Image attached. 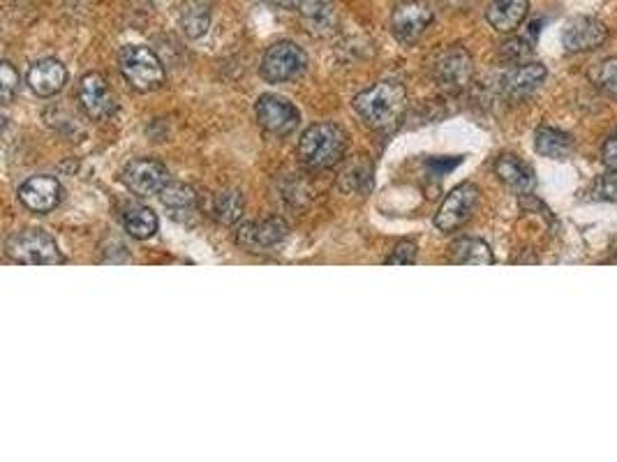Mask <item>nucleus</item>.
I'll list each match as a JSON object with an SVG mask.
<instances>
[{
    "mask_svg": "<svg viewBox=\"0 0 617 462\" xmlns=\"http://www.w3.org/2000/svg\"><path fill=\"white\" fill-rule=\"evenodd\" d=\"M481 199V190L474 183H463L449 192L435 213V227L440 231H456L472 218Z\"/></svg>",
    "mask_w": 617,
    "mask_h": 462,
    "instance_id": "obj_6",
    "label": "nucleus"
},
{
    "mask_svg": "<svg viewBox=\"0 0 617 462\" xmlns=\"http://www.w3.org/2000/svg\"><path fill=\"white\" fill-rule=\"evenodd\" d=\"M495 174L504 185H509L511 190L518 192V195H530V192L537 188V176H534V169L523 162L516 155H500L495 160Z\"/></svg>",
    "mask_w": 617,
    "mask_h": 462,
    "instance_id": "obj_18",
    "label": "nucleus"
},
{
    "mask_svg": "<svg viewBox=\"0 0 617 462\" xmlns=\"http://www.w3.org/2000/svg\"><path fill=\"white\" fill-rule=\"evenodd\" d=\"M289 234L287 222L282 218H269L262 222H245L236 231V241L248 252H266L285 241Z\"/></svg>",
    "mask_w": 617,
    "mask_h": 462,
    "instance_id": "obj_12",
    "label": "nucleus"
},
{
    "mask_svg": "<svg viewBox=\"0 0 617 462\" xmlns=\"http://www.w3.org/2000/svg\"><path fill=\"white\" fill-rule=\"evenodd\" d=\"M407 107V88L400 81H379L354 98L356 114L373 130L396 125Z\"/></svg>",
    "mask_w": 617,
    "mask_h": 462,
    "instance_id": "obj_1",
    "label": "nucleus"
},
{
    "mask_svg": "<svg viewBox=\"0 0 617 462\" xmlns=\"http://www.w3.org/2000/svg\"><path fill=\"white\" fill-rule=\"evenodd\" d=\"M308 56L294 42H275L273 47L266 49L262 61V74L271 84H282V81L296 79L306 70Z\"/></svg>",
    "mask_w": 617,
    "mask_h": 462,
    "instance_id": "obj_5",
    "label": "nucleus"
},
{
    "mask_svg": "<svg viewBox=\"0 0 617 462\" xmlns=\"http://www.w3.org/2000/svg\"><path fill=\"white\" fill-rule=\"evenodd\" d=\"M158 225V215L146 206L130 208V211L125 213V231H128L132 238H139V241L151 238L155 231H158Z\"/></svg>",
    "mask_w": 617,
    "mask_h": 462,
    "instance_id": "obj_25",
    "label": "nucleus"
},
{
    "mask_svg": "<svg viewBox=\"0 0 617 462\" xmlns=\"http://www.w3.org/2000/svg\"><path fill=\"white\" fill-rule=\"evenodd\" d=\"M430 24H433V10L423 0H405L391 14V33L403 44L419 40Z\"/></svg>",
    "mask_w": 617,
    "mask_h": 462,
    "instance_id": "obj_10",
    "label": "nucleus"
},
{
    "mask_svg": "<svg viewBox=\"0 0 617 462\" xmlns=\"http://www.w3.org/2000/svg\"><path fill=\"white\" fill-rule=\"evenodd\" d=\"M213 14V0H185L181 10V26L183 33L190 40H199L208 33Z\"/></svg>",
    "mask_w": 617,
    "mask_h": 462,
    "instance_id": "obj_23",
    "label": "nucleus"
},
{
    "mask_svg": "<svg viewBox=\"0 0 617 462\" xmlns=\"http://www.w3.org/2000/svg\"><path fill=\"white\" fill-rule=\"evenodd\" d=\"M255 114L259 125H262L266 132L278 134V137L292 134L301 123L299 109H296L287 98H280V95L275 93H266L257 100Z\"/></svg>",
    "mask_w": 617,
    "mask_h": 462,
    "instance_id": "obj_8",
    "label": "nucleus"
},
{
    "mask_svg": "<svg viewBox=\"0 0 617 462\" xmlns=\"http://www.w3.org/2000/svg\"><path fill=\"white\" fill-rule=\"evenodd\" d=\"M5 252L12 262L24 266H56L65 264L58 243L42 229H24L7 238Z\"/></svg>",
    "mask_w": 617,
    "mask_h": 462,
    "instance_id": "obj_3",
    "label": "nucleus"
},
{
    "mask_svg": "<svg viewBox=\"0 0 617 462\" xmlns=\"http://www.w3.org/2000/svg\"><path fill=\"white\" fill-rule=\"evenodd\" d=\"M608 40V28L604 21L594 17H578L564 26L562 44L569 54H587L599 49Z\"/></svg>",
    "mask_w": 617,
    "mask_h": 462,
    "instance_id": "obj_11",
    "label": "nucleus"
},
{
    "mask_svg": "<svg viewBox=\"0 0 617 462\" xmlns=\"http://www.w3.org/2000/svg\"><path fill=\"white\" fill-rule=\"evenodd\" d=\"M449 262L458 266H490L495 264V257L481 238H458L449 248Z\"/></svg>",
    "mask_w": 617,
    "mask_h": 462,
    "instance_id": "obj_21",
    "label": "nucleus"
},
{
    "mask_svg": "<svg viewBox=\"0 0 617 462\" xmlns=\"http://www.w3.org/2000/svg\"><path fill=\"white\" fill-rule=\"evenodd\" d=\"M546 65L544 63H518L514 70H509L502 79V93L509 100H525L537 88L544 84L546 79Z\"/></svg>",
    "mask_w": 617,
    "mask_h": 462,
    "instance_id": "obj_15",
    "label": "nucleus"
},
{
    "mask_svg": "<svg viewBox=\"0 0 617 462\" xmlns=\"http://www.w3.org/2000/svg\"><path fill=\"white\" fill-rule=\"evenodd\" d=\"M266 3L273 7H280V10H296L301 0H266Z\"/></svg>",
    "mask_w": 617,
    "mask_h": 462,
    "instance_id": "obj_32",
    "label": "nucleus"
},
{
    "mask_svg": "<svg viewBox=\"0 0 617 462\" xmlns=\"http://www.w3.org/2000/svg\"><path fill=\"white\" fill-rule=\"evenodd\" d=\"M534 148H537V153L544 155V158L564 160L574 151V139H571L569 132L544 125V128H539L537 134H534Z\"/></svg>",
    "mask_w": 617,
    "mask_h": 462,
    "instance_id": "obj_22",
    "label": "nucleus"
},
{
    "mask_svg": "<svg viewBox=\"0 0 617 462\" xmlns=\"http://www.w3.org/2000/svg\"><path fill=\"white\" fill-rule=\"evenodd\" d=\"M347 153V134L336 123H317L301 134L299 160L310 171L336 167Z\"/></svg>",
    "mask_w": 617,
    "mask_h": 462,
    "instance_id": "obj_2",
    "label": "nucleus"
},
{
    "mask_svg": "<svg viewBox=\"0 0 617 462\" xmlns=\"http://www.w3.org/2000/svg\"><path fill=\"white\" fill-rule=\"evenodd\" d=\"M592 197L599 201H615L617 204V169H608L604 176L594 181Z\"/></svg>",
    "mask_w": 617,
    "mask_h": 462,
    "instance_id": "obj_27",
    "label": "nucleus"
},
{
    "mask_svg": "<svg viewBox=\"0 0 617 462\" xmlns=\"http://www.w3.org/2000/svg\"><path fill=\"white\" fill-rule=\"evenodd\" d=\"M474 63L470 51L463 47L444 49L433 63V77L446 91H463L472 81Z\"/></svg>",
    "mask_w": 617,
    "mask_h": 462,
    "instance_id": "obj_7",
    "label": "nucleus"
},
{
    "mask_svg": "<svg viewBox=\"0 0 617 462\" xmlns=\"http://www.w3.org/2000/svg\"><path fill=\"white\" fill-rule=\"evenodd\" d=\"M301 24L310 35L315 37H331L338 28V12L333 0H301L299 7Z\"/></svg>",
    "mask_w": 617,
    "mask_h": 462,
    "instance_id": "obj_16",
    "label": "nucleus"
},
{
    "mask_svg": "<svg viewBox=\"0 0 617 462\" xmlns=\"http://www.w3.org/2000/svg\"><path fill=\"white\" fill-rule=\"evenodd\" d=\"M416 262V245L412 241L398 243L389 257H386V264L391 266H410Z\"/></svg>",
    "mask_w": 617,
    "mask_h": 462,
    "instance_id": "obj_29",
    "label": "nucleus"
},
{
    "mask_svg": "<svg viewBox=\"0 0 617 462\" xmlns=\"http://www.w3.org/2000/svg\"><path fill=\"white\" fill-rule=\"evenodd\" d=\"M597 86L617 102V58H606L597 70Z\"/></svg>",
    "mask_w": 617,
    "mask_h": 462,
    "instance_id": "obj_26",
    "label": "nucleus"
},
{
    "mask_svg": "<svg viewBox=\"0 0 617 462\" xmlns=\"http://www.w3.org/2000/svg\"><path fill=\"white\" fill-rule=\"evenodd\" d=\"M527 12H530V0H493L486 10V19L497 33L507 35L523 26Z\"/></svg>",
    "mask_w": 617,
    "mask_h": 462,
    "instance_id": "obj_19",
    "label": "nucleus"
},
{
    "mask_svg": "<svg viewBox=\"0 0 617 462\" xmlns=\"http://www.w3.org/2000/svg\"><path fill=\"white\" fill-rule=\"evenodd\" d=\"M118 65H121L125 81L135 91L148 93L165 84V67H162L160 58L148 47H139V44L123 47L121 56H118Z\"/></svg>",
    "mask_w": 617,
    "mask_h": 462,
    "instance_id": "obj_4",
    "label": "nucleus"
},
{
    "mask_svg": "<svg viewBox=\"0 0 617 462\" xmlns=\"http://www.w3.org/2000/svg\"><path fill=\"white\" fill-rule=\"evenodd\" d=\"M121 181L137 197H155L169 185V171L158 160H132L123 169Z\"/></svg>",
    "mask_w": 617,
    "mask_h": 462,
    "instance_id": "obj_9",
    "label": "nucleus"
},
{
    "mask_svg": "<svg viewBox=\"0 0 617 462\" xmlns=\"http://www.w3.org/2000/svg\"><path fill=\"white\" fill-rule=\"evenodd\" d=\"M19 199L28 211L33 213H49L61 204L63 188L54 176H31L28 181L19 188Z\"/></svg>",
    "mask_w": 617,
    "mask_h": 462,
    "instance_id": "obj_14",
    "label": "nucleus"
},
{
    "mask_svg": "<svg viewBox=\"0 0 617 462\" xmlns=\"http://www.w3.org/2000/svg\"><path fill=\"white\" fill-rule=\"evenodd\" d=\"M162 204H165L167 213L172 215L174 220L185 222L190 218H195L197 208H199V197L195 188L185 183H169L165 190H162Z\"/></svg>",
    "mask_w": 617,
    "mask_h": 462,
    "instance_id": "obj_20",
    "label": "nucleus"
},
{
    "mask_svg": "<svg viewBox=\"0 0 617 462\" xmlns=\"http://www.w3.org/2000/svg\"><path fill=\"white\" fill-rule=\"evenodd\" d=\"M532 54V47L525 40H511L504 44V56L514 63H523V58Z\"/></svg>",
    "mask_w": 617,
    "mask_h": 462,
    "instance_id": "obj_30",
    "label": "nucleus"
},
{
    "mask_svg": "<svg viewBox=\"0 0 617 462\" xmlns=\"http://www.w3.org/2000/svg\"><path fill=\"white\" fill-rule=\"evenodd\" d=\"M17 91H19V72L14 70L12 63L5 61L0 65V95H3V102L10 104Z\"/></svg>",
    "mask_w": 617,
    "mask_h": 462,
    "instance_id": "obj_28",
    "label": "nucleus"
},
{
    "mask_svg": "<svg viewBox=\"0 0 617 462\" xmlns=\"http://www.w3.org/2000/svg\"><path fill=\"white\" fill-rule=\"evenodd\" d=\"M601 160H604L606 169H617V130L606 139L604 148H601Z\"/></svg>",
    "mask_w": 617,
    "mask_h": 462,
    "instance_id": "obj_31",
    "label": "nucleus"
},
{
    "mask_svg": "<svg viewBox=\"0 0 617 462\" xmlns=\"http://www.w3.org/2000/svg\"><path fill=\"white\" fill-rule=\"evenodd\" d=\"M79 102L84 111L95 121H104V118H111L116 114V100L111 95L107 81H104L102 74L91 72L81 79L79 84Z\"/></svg>",
    "mask_w": 617,
    "mask_h": 462,
    "instance_id": "obj_13",
    "label": "nucleus"
},
{
    "mask_svg": "<svg viewBox=\"0 0 617 462\" xmlns=\"http://www.w3.org/2000/svg\"><path fill=\"white\" fill-rule=\"evenodd\" d=\"M245 211V197L241 190H222L213 201V215L220 225H236Z\"/></svg>",
    "mask_w": 617,
    "mask_h": 462,
    "instance_id": "obj_24",
    "label": "nucleus"
},
{
    "mask_svg": "<svg viewBox=\"0 0 617 462\" xmlns=\"http://www.w3.org/2000/svg\"><path fill=\"white\" fill-rule=\"evenodd\" d=\"M65 81H68V70L56 58H44L28 70V86L40 98H51V95L61 93Z\"/></svg>",
    "mask_w": 617,
    "mask_h": 462,
    "instance_id": "obj_17",
    "label": "nucleus"
}]
</instances>
